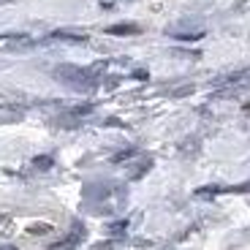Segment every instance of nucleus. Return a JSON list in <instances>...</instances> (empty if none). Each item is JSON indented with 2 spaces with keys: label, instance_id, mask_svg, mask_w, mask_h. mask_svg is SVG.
I'll list each match as a JSON object with an SVG mask.
<instances>
[{
  "label": "nucleus",
  "instance_id": "9",
  "mask_svg": "<svg viewBox=\"0 0 250 250\" xmlns=\"http://www.w3.org/2000/svg\"><path fill=\"white\" fill-rule=\"evenodd\" d=\"M0 250H17V248H11V245H6V248H0Z\"/></svg>",
  "mask_w": 250,
  "mask_h": 250
},
{
  "label": "nucleus",
  "instance_id": "2",
  "mask_svg": "<svg viewBox=\"0 0 250 250\" xmlns=\"http://www.w3.org/2000/svg\"><path fill=\"white\" fill-rule=\"evenodd\" d=\"M82 239H84V226L76 223V226H74V234H71V237H65V239H60V242H55L49 250H74L76 245L82 242Z\"/></svg>",
  "mask_w": 250,
  "mask_h": 250
},
{
  "label": "nucleus",
  "instance_id": "4",
  "mask_svg": "<svg viewBox=\"0 0 250 250\" xmlns=\"http://www.w3.org/2000/svg\"><path fill=\"white\" fill-rule=\"evenodd\" d=\"M109 33L112 36H125V33H139V27L136 25H114V27H109Z\"/></svg>",
  "mask_w": 250,
  "mask_h": 250
},
{
  "label": "nucleus",
  "instance_id": "5",
  "mask_svg": "<svg viewBox=\"0 0 250 250\" xmlns=\"http://www.w3.org/2000/svg\"><path fill=\"white\" fill-rule=\"evenodd\" d=\"M52 38H57V41H84V36H82V33H55V36Z\"/></svg>",
  "mask_w": 250,
  "mask_h": 250
},
{
  "label": "nucleus",
  "instance_id": "7",
  "mask_svg": "<svg viewBox=\"0 0 250 250\" xmlns=\"http://www.w3.org/2000/svg\"><path fill=\"white\" fill-rule=\"evenodd\" d=\"M125 226H128L125 220H120V223H112V226H109V234H123V231H125Z\"/></svg>",
  "mask_w": 250,
  "mask_h": 250
},
{
  "label": "nucleus",
  "instance_id": "1",
  "mask_svg": "<svg viewBox=\"0 0 250 250\" xmlns=\"http://www.w3.org/2000/svg\"><path fill=\"white\" fill-rule=\"evenodd\" d=\"M55 79L65 87L76 90V93H87L95 87V76L90 71L79 68V65H57L55 68Z\"/></svg>",
  "mask_w": 250,
  "mask_h": 250
},
{
  "label": "nucleus",
  "instance_id": "6",
  "mask_svg": "<svg viewBox=\"0 0 250 250\" xmlns=\"http://www.w3.org/2000/svg\"><path fill=\"white\" fill-rule=\"evenodd\" d=\"M33 166H36V169H49V166H52V158H49V155H41V158H36V161H33Z\"/></svg>",
  "mask_w": 250,
  "mask_h": 250
},
{
  "label": "nucleus",
  "instance_id": "8",
  "mask_svg": "<svg viewBox=\"0 0 250 250\" xmlns=\"http://www.w3.org/2000/svg\"><path fill=\"white\" fill-rule=\"evenodd\" d=\"M52 231V226H30V234H46Z\"/></svg>",
  "mask_w": 250,
  "mask_h": 250
},
{
  "label": "nucleus",
  "instance_id": "3",
  "mask_svg": "<svg viewBox=\"0 0 250 250\" xmlns=\"http://www.w3.org/2000/svg\"><path fill=\"white\" fill-rule=\"evenodd\" d=\"M150 166H152V158H144L142 163H136V166H133V169L128 171V177H131V180H139V177L147 174V169H150Z\"/></svg>",
  "mask_w": 250,
  "mask_h": 250
}]
</instances>
